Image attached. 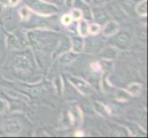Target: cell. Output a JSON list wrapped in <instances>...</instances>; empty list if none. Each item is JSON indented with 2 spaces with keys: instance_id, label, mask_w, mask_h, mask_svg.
<instances>
[{
  "instance_id": "cell-1",
  "label": "cell",
  "mask_w": 148,
  "mask_h": 138,
  "mask_svg": "<svg viewBox=\"0 0 148 138\" xmlns=\"http://www.w3.org/2000/svg\"><path fill=\"white\" fill-rule=\"evenodd\" d=\"M28 7L40 16L48 17L58 12V8L43 0H28Z\"/></svg>"
},
{
  "instance_id": "cell-2",
  "label": "cell",
  "mask_w": 148,
  "mask_h": 138,
  "mask_svg": "<svg viewBox=\"0 0 148 138\" xmlns=\"http://www.w3.org/2000/svg\"><path fill=\"white\" fill-rule=\"evenodd\" d=\"M70 83L72 84L75 88L77 89L81 94L83 95H90L92 94L93 92V89L86 81L75 78V76H69L68 78Z\"/></svg>"
},
{
  "instance_id": "cell-3",
  "label": "cell",
  "mask_w": 148,
  "mask_h": 138,
  "mask_svg": "<svg viewBox=\"0 0 148 138\" xmlns=\"http://www.w3.org/2000/svg\"><path fill=\"white\" fill-rule=\"evenodd\" d=\"M13 66L19 70H27L29 67V59L23 54H17L13 58Z\"/></svg>"
},
{
  "instance_id": "cell-4",
  "label": "cell",
  "mask_w": 148,
  "mask_h": 138,
  "mask_svg": "<svg viewBox=\"0 0 148 138\" xmlns=\"http://www.w3.org/2000/svg\"><path fill=\"white\" fill-rule=\"evenodd\" d=\"M118 32H119V24L118 22L114 21V20H110V21L107 22L104 28L102 29V34L105 37H111L115 35Z\"/></svg>"
},
{
  "instance_id": "cell-5",
  "label": "cell",
  "mask_w": 148,
  "mask_h": 138,
  "mask_svg": "<svg viewBox=\"0 0 148 138\" xmlns=\"http://www.w3.org/2000/svg\"><path fill=\"white\" fill-rule=\"evenodd\" d=\"M85 47V42L83 37H75L71 40V49H72V52L78 54L80 53L83 52Z\"/></svg>"
},
{
  "instance_id": "cell-6",
  "label": "cell",
  "mask_w": 148,
  "mask_h": 138,
  "mask_svg": "<svg viewBox=\"0 0 148 138\" xmlns=\"http://www.w3.org/2000/svg\"><path fill=\"white\" fill-rule=\"evenodd\" d=\"M21 130V124L16 120H10L5 125V131L9 135H15Z\"/></svg>"
},
{
  "instance_id": "cell-7",
  "label": "cell",
  "mask_w": 148,
  "mask_h": 138,
  "mask_svg": "<svg viewBox=\"0 0 148 138\" xmlns=\"http://www.w3.org/2000/svg\"><path fill=\"white\" fill-rule=\"evenodd\" d=\"M71 48V41L66 39V40H64L62 42L60 43V44L58 45L57 49L55 50V52L53 53V57L55 58L56 56H58L60 54H62L65 52H67V51Z\"/></svg>"
},
{
  "instance_id": "cell-8",
  "label": "cell",
  "mask_w": 148,
  "mask_h": 138,
  "mask_svg": "<svg viewBox=\"0 0 148 138\" xmlns=\"http://www.w3.org/2000/svg\"><path fill=\"white\" fill-rule=\"evenodd\" d=\"M76 55L77 54L73 52H65L61 54L60 58H59V62L62 65H69L75 59Z\"/></svg>"
},
{
  "instance_id": "cell-9",
  "label": "cell",
  "mask_w": 148,
  "mask_h": 138,
  "mask_svg": "<svg viewBox=\"0 0 148 138\" xmlns=\"http://www.w3.org/2000/svg\"><path fill=\"white\" fill-rule=\"evenodd\" d=\"M117 55H118V50L113 47H110L103 51L100 57L106 60H113L117 57Z\"/></svg>"
},
{
  "instance_id": "cell-10",
  "label": "cell",
  "mask_w": 148,
  "mask_h": 138,
  "mask_svg": "<svg viewBox=\"0 0 148 138\" xmlns=\"http://www.w3.org/2000/svg\"><path fill=\"white\" fill-rule=\"evenodd\" d=\"M93 106H94V109L95 111L98 112V113L101 116H109L110 115V111L108 110V108L104 105V104H102L100 103V102H98V101H95L94 103H93Z\"/></svg>"
},
{
  "instance_id": "cell-11",
  "label": "cell",
  "mask_w": 148,
  "mask_h": 138,
  "mask_svg": "<svg viewBox=\"0 0 148 138\" xmlns=\"http://www.w3.org/2000/svg\"><path fill=\"white\" fill-rule=\"evenodd\" d=\"M77 30H78V33L81 37H86L88 34V24L86 22V19H79V23H78V27H77Z\"/></svg>"
},
{
  "instance_id": "cell-12",
  "label": "cell",
  "mask_w": 148,
  "mask_h": 138,
  "mask_svg": "<svg viewBox=\"0 0 148 138\" xmlns=\"http://www.w3.org/2000/svg\"><path fill=\"white\" fill-rule=\"evenodd\" d=\"M141 89H142V85L136 82L128 85V87L126 88V91L132 96H138L141 92Z\"/></svg>"
},
{
  "instance_id": "cell-13",
  "label": "cell",
  "mask_w": 148,
  "mask_h": 138,
  "mask_svg": "<svg viewBox=\"0 0 148 138\" xmlns=\"http://www.w3.org/2000/svg\"><path fill=\"white\" fill-rule=\"evenodd\" d=\"M136 12L141 17H145L147 14V1L146 0H143L139 2L136 6Z\"/></svg>"
},
{
  "instance_id": "cell-14",
  "label": "cell",
  "mask_w": 148,
  "mask_h": 138,
  "mask_svg": "<svg viewBox=\"0 0 148 138\" xmlns=\"http://www.w3.org/2000/svg\"><path fill=\"white\" fill-rule=\"evenodd\" d=\"M116 42L121 46H126L130 42V35L127 32L121 33V34L118 35V36H117Z\"/></svg>"
},
{
  "instance_id": "cell-15",
  "label": "cell",
  "mask_w": 148,
  "mask_h": 138,
  "mask_svg": "<svg viewBox=\"0 0 148 138\" xmlns=\"http://www.w3.org/2000/svg\"><path fill=\"white\" fill-rule=\"evenodd\" d=\"M101 30V27L99 23H91L88 24V33L91 35L98 34Z\"/></svg>"
},
{
  "instance_id": "cell-16",
  "label": "cell",
  "mask_w": 148,
  "mask_h": 138,
  "mask_svg": "<svg viewBox=\"0 0 148 138\" xmlns=\"http://www.w3.org/2000/svg\"><path fill=\"white\" fill-rule=\"evenodd\" d=\"M29 14H30V9L28 6H24L21 8L19 9V15H20V18H21L23 20H26L29 19Z\"/></svg>"
},
{
  "instance_id": "cell-17",
  "label": "cell",
  "mask_w": 148,
  "mask_h": 138,
  "mask_svg": "<svg viewBox=\"0 0 148 138\" xmlns=\"http://www.w3.org/2000/svg\"><path fill=\"white\" fill-rule=\"evenodd\" d=\"M73 22V18L71 16V14H64L61 18V23H62L64 26H69Z\"/></svg>"
},
{
  "instance_id": "cell-18",
  "label": "cell",
  "mask_w": 148,
  "mask_h": 138,
  "mask_svg": "<svg viewBox=\"0 0 148 138\" xmlns=\"http://www.w3.org/2000/svg\"><path fill=\"white\" fill-rule=\"evenodd\" d=\"M71 16L73 18V20H79L83 18V12L79 8H74L71 11Z\"/></svg>"
},
{
  "instance_id": "cell-19",
  "label": "cell",
  "mask_w": 148,
  "mask_h": 138,
  "mask_svg": "<svg viewBox=\"0 0 148 138\" xmlns=\"http://www.w3.org/2000/svg\"><path fill=\"white\" fill-rule=\"evenodd\" d=\"M91 68H92V70L94 71V72H99V71H100L101 65H100L99 63L95 62V63H92V64H91Z\"/></svg>"
},
{
  "instance_id": "cell-20",
  "label": "cell",
  "mask_w": 148,
  "mask_h": 138,
  "mask_svg": "<svg viewBox=\"0 0 148 138\" xmlns=\"http://www.w3.org/2000/svg\"><path fill=\"white\" fill-rule=\"evenodd\" d=\"M8 45H9V46H13L14 44H16V43H17V39H16V37H14L13 35H11V36H9V37H8Z\"/></svg>"
},
{
  "instance_id": "cell-21",
  "label": "cell",
  "mask_w": 148,
  "mask_h": 138,
  "mask_svg": "<svg viewBox=\"0 0 148 138\" xmlns=\"http://www.w3.org/2000/svg\"><path fill=\"white\" fill-rule=\"evenodd\" d=\"M75 0H64V3L66 5V7L68 8H72L73 5L75 4Z\"/></svg>"
},
{
  "instance_id": "cell-22",
  "label": "cell",
  "mask_w": 148,
  "mask_h": 138,
  "mask_svg": "<svg viewBox=\"0 0 148 138\" xmlns=\"http://www.w3.org/2000/svg\"><path fill=\"white\" fill-rule=\"evenodd\" d=\"M18 2H19V0H8V4H9L11 7L17 6V5L18 4Z\"/></svg>"
},
{
  "instance_id": "cell-23",
  "label": "cell",
  "mask_w": 148,
  "mask_h": 138,
  "mask_svg": "<svg viewBox=\"0 0 148 138\" xmlns=\"http://www.w3.org/2000/svg\"><path fill=\"white\" fill-rule=\"evenodd\" d=\"M75 136H84V133L82 131H77L75 133Z\"/></svg>"
},
{
  "instance_id": "cell-24",
  "label": "cell",
  "mask_w": 148,
  "mask_h": 138,
  "mask_svg": "<svg viewBox=\"0 0 148 138\" xmlns=\"http://www.w3.org/2000/svg\"><path fill=\"white\" fill-rule=\"evenodd\" d=\"M82 1H83L84 3H86V4H90L91 2L93 1V0H82Z\"/></svg>"
},
{
  "instance_id": "cell-25",
  "label": "cell",
  "mask_w": 148,
  "mask_h": 138,
  "mask_svg": "<svg viewBox=\"0 0 148 138\" xmlns=\"http://www.w3.org/2000/svg\"><path fill=\"white\" fill-rule=\"evenodd\" d=\"M3 6H2V4H0V11H1V9H2Z\"/></svg>"
}]
</instances>
